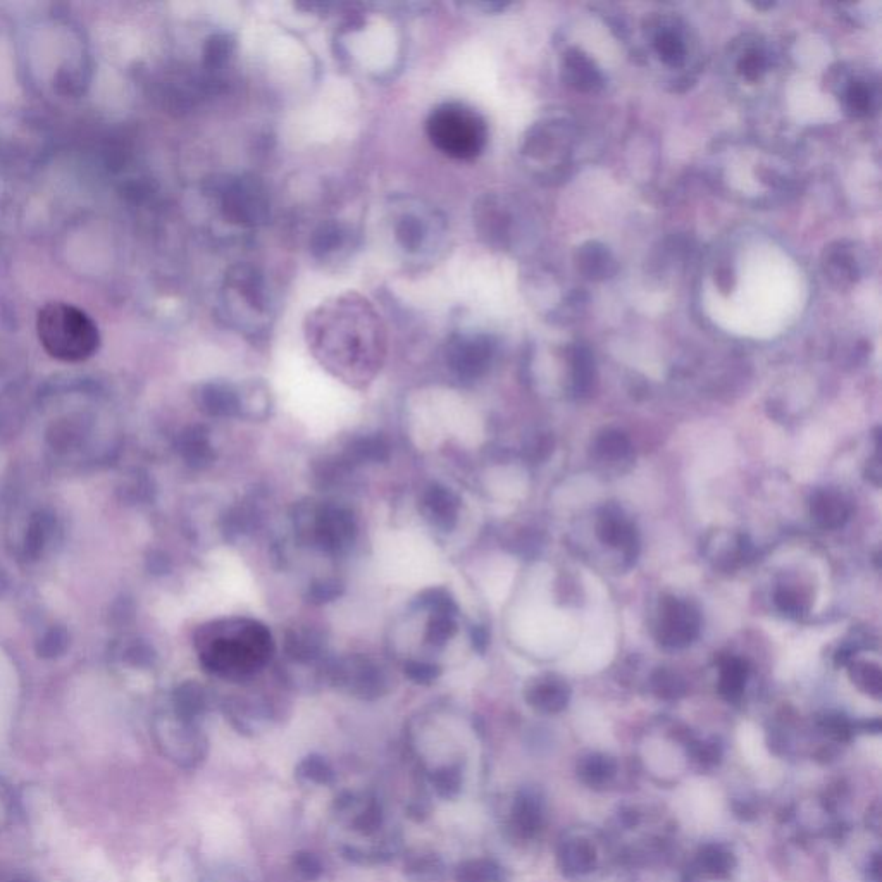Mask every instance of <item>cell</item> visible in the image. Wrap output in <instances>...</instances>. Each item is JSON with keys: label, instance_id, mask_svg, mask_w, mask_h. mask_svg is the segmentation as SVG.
Instances as JSON below:
<instances>
[{"label": "cell", "instance_id": "cell-1", "mask_svg": "<svg viewBox=\"0 0 882 882\" xmlns=\"http://www.w3.org/2000/svg\"><path fill=\"white\" fill-rule=\"evenodd\" d=\"M309 343L323 364L348 381L373 376L383 359V328L357 295L338 297L309 316Z\"/></svg>", "mask_w": 882, "mask_h": 882}, {"label": "cell", "instance_id": "cell-2", "mask_svg": "<svg viewBox=\"0 0 882 882\" xmlns=\"http://www.w3.org/2000/svg\"><path fill=\"white\" fill-rule=\"evenodd\" d=\"M195 650L205 672L243 681L261 672L273 659V634L266 624L249 617L218 619L197 629Z\"/></svg>", "mask_w": 882, "mask_h": 882}, {"label": "cell", "instance_id": "cell-3", "mask_svg": "<svg viewBox=\"0 0 882 882\" xmlns=\"http://www.w3.org/2000/svg\"><path fill=\"white\" fill-rule=\"evenodd\" d=\"M38 340L57 361H87L99 350L97 324L87 312L64 302H52L38 312Z\"/></svg>", "mask_w": 882, "mask_h": 882}, {"label": "cell", "instance_id": "cell-4", "mask_svg": "<svg viewBox=\"0 0 882 882\" xmlns=\"http://www.w3.org/2000/svg\"><path fill=\"white\" fill-rule=\"evenodd\" d=\"M426 133L441 154L457 161H473L483 154L488 142L485 118L462 102L435 107L426 121Z\"/></svg>", "mask_w": 882, "mask_h": 882}, {"label": "cell", "instance_id": "cell-5", "mask_svg": "<svg viewBox=\"0 0 882 882\" xmlns=\"http://www.w3.org/2000/svg\"><path fill=\"white\" fill-rule=\"evenodd\" d=\"M295 531L309 547L330 555H343L357 540L352 510L338 504H300L295 509Z\"/></svg>", "mask_w": 882, "mask_h": 882}, {"label": "cell", "instance_id": "cell-6", "mask_svg": "<svg viewBox=\"0 0 882 882\" xmlns=\"http://www.w3.org/2000/svg\"><path fill=\"white\" fill-rule=\"evenodd\" d=\"M223 218L238 226H261L271 214L268 190L254 176H226L218 187Z\"/></svg>", "mask_w": 882, "mask_h": 882}, {"label": "cell", "instance_id": "cell-7", "mask_svg": "<svg viewBox=\"0 0 882 882\" xmlns=\"http://www.w3.org/2000/svg\"><path fill=\"white\" fill-rule=\"evenodd\" d=\"M326 678L338 690L361 700H378L392 690V678L383 665L367 655H348L328 665Z\"/></svg>", "mask_w": 882, "mask_h": 882}, {"label": "cell", "instance_id": "cell-8", "mask_svg": "<svg viewBox=\"0 0 882 882\" xmlns=\"http://www.w3.org/2000/svg\"><path fill=\"white\" fill-rule=\"evenodd\" d=\"M154 736L162 753L183 767H195L204 760L207 740L193 721L181 719L173 710L157 715Z\"/></svg>", "mask_w": 882, "mask_h": 882}, {"label": "cell", "instance_id": "cell-9", "mask_svg": "<svg viewBox=\"0 0 882 882\" xmlns=\"http://www.w3.org/2000/svg\"><path fill=\"white\" fill-rule=\"evenodd\" d=\"M495 355V345L490 336H454L448 343V367L462 381H476L485 376Z\"/></svg>", "mask_w": 882, "mask_h": 882}, {"label": "cell", "instance_id": "cell-10", "mask_svg": "<svg viewBox=\"0 0 882 882\" xmlns=\"http://www.w3.org/2000/svg\"><path fill=\"white\" fill-rule=\"evenodd\" d=\"M393 230L400 249L409 255H423L435 247L441 221L426 207H405L398 212Z\"/></svg>", "mask_w": 882, "mask_h": 882}, {"label": "cell", "instance_id": "cell-11", "mask_svg": "<svg viewBox=\"0 0 882 882\" xmlns=\"http://www.w3.org/2000/svg\"><path fill=\"white\" fill-rule=\"evenodd\" d=\"M702 619L691 603L679 598H665L660 603L657 640L667 648H684L700 634Z\"/></svg>", "mask_w": 882, "mask_h": 882}, {"label": "cell", "instance_id": "cell-12", "mask_svg": "<svg viewBox=\"0 0 882 882\" xmlns=\"http://www.w3.org/2000/svg\"><path fill=\"white\" fill-rule=\"evenodd\" d=\"M61 536V526L54 510L47 507L33 510L26 517L19 540V555L26 562H37L50 552Z\"/></svg>", "mask_w": 882, "mask_h": 882}, {"label": "cell", "instance_id": "cell-13", "mask_svg": "<svg viewBox=\"0 0 882 882\" xmlns=\"http://www.w3.org/2000/svg\"><path fill=\"white\" fill-rule=\"evenodd\" d=\"M95 428L87 419H63L57 421L52 428L47 429V445L56 454V457L68 459L73 455L83 454V450L90 447V441L94 436Z\"/></svg>", "mask_w": 882, "mask_h": 882}, {"label": "cell", "instance_id": "cell-14", "mask_svg": "<svg viewBox=\"0 0 882 882\" xmlns=\"http://www.w3.org/2000/svg\"><path fill=\"white\" fill-rule=\"evenodd\" d=\"M421 510L433 528L441 533H450L459 524V495L452 488L435 483L424 491Z\"/></svg>", "mask_w": 882, "mask_h": 882}, {"label": "cell", "instance_id": "cell-15", "mask_svg": "<svg viewBox=\"0 0 882 882\" xmlns=\"http://www.w3.org/2000/svg\"><path fill=\"white\" fill-rule=\"evenodd\" d=\"M176 450L183 462L192 469L202 471L214 464L216 452L212 447L211 433L204 426H188L176 438Z\"/></svg>", "mask_w": 882, "mask_h": 882}, {"label": "cell", "instance_id": "cell-16", "mask_svg": "<svg viewBox=\"0 0 882 882\" xmlns=\"http://www.w3.org/2000/svg\"><path fill=\"white\" fill-rule=\"evenodd\" d=\"M326 653V638L314 628H295L286 633L285 655L293 665H314Z\"/></svg>", "mask_w": 882, "mask_h": 882}, {"label": "cell", "instance_id": "cell-17", "mask_svg": "<svg viewBox=\"0 0 882 882\" xmlns=\"http://www.w3.org/2000/svg\"><path fill=\"white\" fill-rule=\"evenodd\" d=\"M598 538L612 548H619L628 559L638 555V535L617 509H605L598 521Z\"/></svg>", "mask_w": 882, "mask_h": 882}, {"label": "cell", "instance_id": "cell-18", "mask_svg": "<svg viewBox=\"0 0 882 882\" xmlns=\"http://www.w3.org/2000/svg\"><path fill=\"white\" fill-rule=\"evenodd\" d=\"M195 404L211 417L240 416L238 388L230 383H205L195 393Z\"/></svg>", "mask_w": 882, "mask_h": 882}, {"label": "cell", "instance_id": "cell-19", "mask_svg": "<svg viewBox=\"0 0 882 882\" xmlns=\"http://www.w3.org/2000/svg\"><path fill=\"white\" fill-rule=\"evenodd\" d=\"M569 698V686L555 676L536 679L526 690V702L541 714H559L566 709Z\"/></svg>", "mask_w": 882, "mask_h": 882}, {"label": "cell", "instance_id": "cell-20", "mask_svg": "<svg viewBox=\"0 0 882 882\" xmlns=\"http://www.w3.org/2000/svg\"><path fill=\"white\" fill-rule=\"evenodd\" d=\"M559 865L567 877L588 876L597 869V848L588 839L567 838L560 843Z\"/></svg>", "mask_w": 882, "mask_h": 882}, {"label": "cell", "instance_id": "cell-21", "mask_svg": "<svg viewBox=\"0 0 882 882\" xmlns=\"http://www.w3.org/2000/svg\"><path fill=\"white\" fill-rule=\"evenodd\" d=\"M810 514L820 528L839 529L850 519L851 507L838 491L819 490L810 502Z\"/></svg>", "mask_w": 882, "mask_h": 882}, {"label": "cell", "instance_id": "cell-22", "mask_svg": "<svg viewBox=\"0 0 882 882\" xmlns=\"http://www.w3.org/2000/svg\"><path fill=\"white\" fill-rule=\"evenodd\" d=\"M564 80L579 92H597L603 87V76L597 64L578 49H572L564 57Z\"/></svg>", "mask_w": 882, "mask_h": 882}, {"label": "cell", "instance_id": "cell-23", "mask_svg": "<svg viewBox=\"0 0 882 882\" xmlns=\"http://www.w3.org/2000/svg\"><path fill=\"white\" fill-rule=\"evenodd\" d=\"M541 824H543V805L540 798L531 791H521L510 810V827L519 838L529 839L536 836Z\"/></svg>", "mask_w": 882, "mask_h": 882}, {"label": "cell", "instance_id": "cell-24", "mask_svg": "<svg viewBox=\"0 0 882 882\" xmlns=\"http://www.w3.org/2000/svg\"><path fill=\"white\" fill-rule=\"evenodd\" d=\"M209 702L211 698L205 686L197 681H183L173 690L171 710L181 719L197 722L209 709Z\"/></svg>", "mask_w": 882, "mask_h": 882}, {"label": "cell", "instance_id": "cell-25", "mask_svg": "<svg viewBox=\"0 0 882 882\" xmlns=\"http://www.w3.org/2000/svg\"><path fill=\"white\" fill-rule=\"evenodd\" d=\"M392 448L390 441L385 436L374 433V435L357 436L348 443L347 454H345V462L348 466H361V464H379L390 459Z\"/></svg>", "mask_w": 882, "mask_h": 882}, {"label": "cell", "instance_id": "cell-26", "mask_svg": "<svg viewBox=\"0 0 882 882\" xmlns=\"http://www.w3.org/2000/svg\"><path fill=\"white\" fill-rule=\"evenodd\" d=\"M238 402H240V416L249 421L262 423L271 416L273 402L268 386L262 381H250L238 388Z\"/></svg>", "mask_w": 882, "mask_h": 882}, {"label": "cell", "instance_id": "cell-27", "mask_svg": "<svg viewBox=\"0 0 882 882\" xmlns=\"http://www.w3.org/2000/svg\"><path fill=\"white\" fill-rule=\"evenodd\" d=\"M578 268L588 280H605L614 274L615 261L603 245L590 242L578 250Z\"/></svg>", "mask_w": 882, "mask_h": 882}, {"label": "cell", "instance_id": "cell-28", "mask_svg": "<svg viewBox=\"0 0 882 882\" xmlns=\"http://www.w3.org/2000/svg\"><path fill=\"white\" fill-rule=\"evenodd\" d=\"M593 450H595V457L609 466H619V464H626V462L633 460L631 441L628 436L621 431H615V429L603 431L602 435L595 440Z\"/></svg>", "mask_w": 882, "mask_h": 882}, {"label": "cell", "instance_id": "cell-29", "mask_svg": "<svg viewBox=\"0 0 882 882\" xmlns=\"http://www.w3.org/2000/svg\"><path fill=\"white\" fill-rule=\"evenodd\" d=\"M826 273L831 280L839 285L855 281L860 274V262L853 247H846L845 243H838V247L827 250Z\"/></svg>", "mask_w": 882, "mask_h": 882}, {"label": "cell", "instance_id": "cell-30", "mask_svg": "<svg viewBox=\"0 0 882 882\" xmlns=\"http://www.w3.org/2000/svg\"><path fill=\"white\" fill-rule=\"evenodd\" d=\"M226 715L240 733H254L261 722L268 719V710L262 703L250 702L245 698H231L226 702Z\"/></svg>", "mask_w": 882, "mask_h": 882}, {"label": "cell", "instance_id": "cell-31", "mask_svg": "<svg viewBox=\"0 0 882 882\" xmlns=\"http://www.w3.org/2000/svg\"><path fill=\"white\" fill-rule=\"evenodd\" d=\"M350 231L347 226L342 223L321 224L312 237L311 249L312 254L317 259H330L331 255H335L338 250L347 247Z\"/></svg>", "mask_w": 882, "mask_h": 882}, {"label": "cell", "instance_id": "cell-32", "mask_svg": "<svg viewBox=\"0 0 882 882\" xmlns=\"http://www.w3.org/2000/svg\"><path fill=\"white\" fill-rule=\"evenodd\" d=\"M597 379L595 361L590 348L578 345L572 352V390L578 397H588Z\"/></svg>", "mask_w": 882, "mask_h": 882}, {"label": "cell", "instance_id": "cell-33", "mask_svg": "<svg viewBox=\"0 0 882 882\" xmlns=\"http://www.w3.org/2000/svg\"><path fill=\"white\" fill-rule=\"evenodd\" d=\"M734 865L733 853L721 845L705 846L696 860L698 870L710 879H724L733 872Z\"/></svg>", "mask_w": 882, "mask_h": 882}, {"label": "cell", "instance_id": "cell-34", "mask_svg": "<svg viewBox=\"0 0 882 882\" xmlns=\"http://www.w3.org/2000/svg\"><path fill=\"white\" fill-rule=\"evenodd\" d=\"M615 771H617V767H615L614 760L607 755H600V753L584 757L578 767L579 779L591 788L607 786L614 779Z\"/></svg>", "mask_w": 882, "mask_h": 882}, {"label": "cell", "instance_id": "cell-35", "mask_svg": "<svg viewBox=\"0 0 882 882\" xmlns=\"http://www.w3.org/2000/svg\"><path fill=\"white\" fill-rule=\"evenodd\" d=\"M457 882H507L505 872L495 860L471 858L455 870Z\"/></svg>", "mask_w": 882, "mask_h": 882}, {"label": "cell", "instance_id": "cell-36", "mask_svg": "<svg viewBox=\"0 0 882 882\" xmlns=\"http://www.w3.org/2000/svg\"><path fill=\"white\" fill-rule=\"evenodd\" d=\"M457 631H459L457 612L436 610V612H431L424 640L433 648H443L448 641L454 638Z\"/></svg>", "mask_w": 882, "mask_h": 882}, {"label": "cell", "instance_id": "cell-37", "mask_svg": "<svg viewBox=\"0 0 882 882\" xmlns=\"http://www.w3.org/2000/svg\"><path fill=\"white\" fill-rule=\"evenodd\" d=\"M653 49L657 52L662 63L678 68L686 59V47L683 38L671 28H662L653 38Z\"/></svg>", "mask_w": 882, "mask_h": 882}, {"label": "cell", "instance_id": "cell-38", "mask_svg": "<svg viewBox=\"0 0 882 882\" xmlns=\"http://www.w3.org/2000/svg\"><path fill=\"white\" fill-rule=\"evenodd\" d=\"M297 777L302 783L314 786H330L335 783V771L330 762L321 755H309L297 765Z\"/></svg>", "mask_w": 882, "mask_h": 882}, {"label": "cell", "instance_id": "cell-39", "mask_svg": "<svg viewBox=\"0 0 882 882\" xmlns=\"http://www.w3.org/2000/svg\"><path fill=\"white\" fill-rule=\"evenodd\" d=\"M71 645V636L64 626H52L37 641V655L40 659L54 660L63 657Z\"/></svg>", "mask_w": 882, "mask_h": 882}, {"label": "cell", "instance_id": "cell-40", "mask_svg": "<svg viewBox=\"0 0 882 882\" xmlns=\"http://www.w3.org/2000/svg\"><path fill=\"white\" fill-rule=\"evenodd\" d=\"M746 665L740 659H726L722 662L721 693L727 700L740 698L745 690Z\"/></svg>", "mask_w": 882, "mask_h": 882}, {"label": "cell", "instance_id": "cell-41", "mask_svg": "<svg viewBox=\"0 0 882 882\" xmlns=\"http://www.w3.org/2000/svg\"><path fill=\"white\" fill-rule=\"evenodd\" d=\"M845 106L853 116H867L874 106V94L867 81L850 80L843 92Z\"/></svg>", "mask_w": 882, "mask_h": 882}, {"label": "cell", "instance_id": "cell-42", "mask_svg": "<svg viewBox=\"0 0 882 882\" xmlns=\"http://www.w3.org/2000/svg\"><path fill=\"white\" fill-rule=\"evenodd\" d=\"M431 786L436 791V795L445 800H452L459 795L462 788V771L459 765H445L441 769H436L431 774Z\"/></svg>", "mask_w": 882, "mask_h": 882}, {"label": "cell", "instance_id": "cell-43", "mask_svg": "<svg viewBox=\"0 0 882 882\" xmlns=\"http://www.w3.org/2000/svg\"><path fill=\"white\" fill-rule=\"evenodd\" d=\"M850 678L867 695L879 698L882 695V674L879 665L855 664L850 669Z\"/></svg>", "mask_w": 882, "mask_h": 882}, {"label": "cell", "instance_id": "cell-44", "mask_svg": "<svg viewBox=\"0 0 882 882\" xmlns=\"http://www.w3.org/2000/svg\"><path fill=\"white\" fill-rule=\"evenodd\" d=\"M235 50V40L228 33H219L209 40L205 49V61L211 69L224 68L230 61L231 54Z\"/></svg>", "mask_w": 882, "mask_h": 882}, {"label": "cell", "instance_id": "cell-45", "mask_svg": "<svg viewBox=\"0 0 882 882\" xmlns=\"http://www.w3.org/2000/svg\"><path fill=\"white\" fill-rule=\"evenodd\" d=\"M412 605L417 609L429 610V612H436V610L459 612V607L447 588H428L417 595Z\"/></svg>", "mask_w": 882, "mask_h": 882}, {"label": "cell", "instance_id": "cell-46", "mask_svg": "<svg viewBox=\"0 0 882 882\" xmlns=\"http://www.w3.org/2000/svg\"><path fill=\"white\" fill-rule=\"evenodd\" d=\"M343 595V584L338 579H317L314 583L309 584L307 590V602L312 605H324V603L335 602L336 598Z\"/></svg>", "mask_w": 882, "mask_h": 882}, {"label": "cell", "instance_id": "cell-47", "mask_svg": "<svg viewBox=\"0 0 882 882\" xmlns=\"http://www.w3.org/2000/svg\"><path fill=\"white\" fill-rule=\"evenodd\" d=\"M767 68V57L758 49L746 50L738 63V71L746 80L757 81Z\"/></svg>", "mask_w": 882, "mask_h": 882}, {"label": "cell", "instance_id": "cell-48", "mask_svg": "<svg viewBox=\"0 0 882 882\" xmlns=\"http://www.w3.org/2000/svg\"><path fill=\"white\" fill-rule=\"evenodd\" d=\"M293 869L305 881H316L323 874V864L311 851H299L293 857Z\"/></svg>", "mask_w": 882, "mask_h": 882}, {"label": "cell", "instance_id": "cell-49", "mask_svg": "<svg viewBox=\"0 0 882 882\" xmlns=\"http://www.w3.org/2000/svg\"><path fill=\"white\" fill-rule=\"evenodd\" d=\"M404 672L405 676L416 684H431L440 678L441 667L438 664H431V662L410 660L405 664Z\"/></svg>", "mask_w": 882, "mask_h": 882}, {"label": "cell", "instance_id": "cell-50", "mask_svg": "<svg viewBox=\"0 0 882 882\" xmlns=\"http://www.w3.org/2000/svg\"><path fill=\"white\" fill-rule=\"evenodd\" d=\"M776 605L783 614L793 617H800L808 609L807 600H803L802 595L791 588H779L776 591Z\"/></svg>", "mask_w": 882, "mask_h": 882}, {"label": "cell", "instance_id": "cell-51", "mask_svg": "<svg viewBox=\"0 0 882 882\" xmlns=\"http://www.w3.org/2000/svg\"><path fill=\"white\" fill-rule=\"evenodd\" d=\"M653 686H655V691L665 698H674V696L681 695L684 690L683 681L676 674L662 671V669L653 676Z\"/></svg>", "mask_w": 882, "mask_h": 882}, {"label": "cell", "instance_id": "cell-52", "mask_svg": "<svg viewBox=\"0 0 882 882\" xmlns=\"http://www.w3.org/2000/svg\"><path fill=\"white\" fill-rule=\"evenodd\" d=\"M125 659L133 665L147 667V665H152L156 662V653L145 643H135V645H131L126 650Z\"/></svg>", "mask_w": 882, "mask_h": 882}, {"label": "cell", "instance_id": "cell-53", "mask_svg": "<svg viewBox=\"0 0 882 882\" xmlns=\"http://www.w3.org/2000/svg\"><path fill=\"white\" fill-rule=\"evenodd\" d=\"M14 817V796L11 789L0 781V831L11 826Z\"/></svg>", "mask_w": 882, "mask_h": 882}, {"label": "cell", "instance_id": "cell-54", "mask_svg": "<svg viewBox=\"0 0 882 882\" xmlns=\"http://www.w3.org/2000/svg\"><path fill=\"white\" fill-rule=\"evenodd\" d=\"M409 870L416 872L419 877H426L428 874L429 876H436V872L441 870L440 860L436 857H417L409 865Z\"/></svg>", "mask_w": 882, "mask_h": 882}, {"label": "cell", "instance_id": "cell-55", "mask_svg": "<svg viewBox=\"0 0 882 882\" xmlns=\"http://www.w3.org/2000/svg\"><path fill=\"white\" fill-rule=\"evenodd\" d=\"M826 731L836 740H846L851 734V727L841 717H829L826 721Z\"/></svg>", "mask_w": 882, "mask_h": 882}, {"label": "cell", "instance_id": "cell-56", "mask_svg": "<svg viewBox=\"0 0 882 882\" xmlns=\"http://www.w3.org/2000/svg\"><path fill=\"white\" fill-rule=\"evenodd\" d=\"M488 641H490V634H488V629H486L485 626H474V650H478L479 653H485L486 648H488Z\"/></svg>", "mask_w": 882, "mask_h": 882}, {"label": "cell", "instance_id": "cell-57", "mask_svg": "<svg viewBox=\"0 0 882 882\" xmlns=\"http://www.w3.org/2000/svg\"><path fill=\"white\" fill-rule=\"evenodd\" d=\"M150 562H152V571L154 572H166L169 569L168 559H164L162 555H154Z\"/></svg>", "mask_w": 882, "mask_h": 882}, {"label": "cell", "instance_id": "cell-58", "mask_svg": "<svg viewBox=\"0 0 882 882\" xmlns=\"http://www.w3.org/2000/svg\"><path fill=\"white\" fill-rule=\"evenodd\" d=\"M13 882H33V881H30V879H14Z\"/></svg>", "mask_w": 882, "mask_h": 882}]
</instances>
